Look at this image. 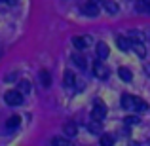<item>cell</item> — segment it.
Returning <instances> with one entry per match:
<instances>
[{"label":"cell","mask_w":150,"mask_h":146,"mask_svg":"<svg viewBox=\"0 0 150 146\" xmlns=\"http://www.w3.org/2000/svg\"><path fill=\"white\" fill-rule=\"evenodd\" d=\"M4 101L10 106H19L23 102V93L19 91V89H10V91H6V95H4Z\"/></svg>","instance_id":"cell-1"},{"label":"cell","mask_w":150,"mask_h":146,"mask_svg":"<svg viewBox=\"0 0 150 146\" xmlns=\"http://www.w3.org/2000/svg\"><path fill=\"white\" fill-rule=\"evenodd\" d=\"M105 116H106V106L103 104V102L97 101L95 104H93L91 118H93V120H97V121H103V120H105Z\"/></svg>","instance_id":"cell-2"},{"label":"cell","mask_w":150,"mask_h":146,"mask_svg":"<svg viewBox=\"0 0 150 146\" xmlns=\"http://www.w3.org/2000/svg\"><path fill=\"white\" fill-rule=\"evenodd\" d=\"M93 74H95L97 78H101V80H105V78H108V68H106L101 61H95L93 63Z\"/></svg>","instance_id":"cell-3"},{"label":"cell","mask_w":150,"mask_h":146,"mask_svg":"<svg viewBox=\"0 0 150 146\" xmlns=\"http://www.w3.org/2000/svg\"><path fill=\"white\" fill-rule=\"evenodd\" d=\"M72 44H74L76 49H86L89 44H91V38H89V36H74Z\"/></svg>","instance_id":"cell-4"},{"label":"cell","mask_w":150,"mask_h":146,"mask_svg":"<svg viewBox=\"0 0 150 146\" xmlns=\"http://www.w3.org/2000/svg\"><path fill=\"white\" fill-rule=\"evenodd\" d=\"M82 13L88 15V17H97V15H99V6L93 4V2H88L84 8H82Z\"/></svg>","instance_id":"cell-5"},{"label":"cell","mask_w":150,"mask_h":146,"mask_svg":"<svg viewBox=\"0 0 150 146\" xmlns=\"http://www.w3.org/2000/svg\"><path fill=\"white\" fill-rule=\"evenodd\" d=\"M116 46L122 51H129L131 49V40H129L127 36H116Z\"/></svg>","instance_id":"cell-6"},{"label":"cell","mask_w":150,"mask_h":146,"mask_svg":"<svg viewBox=\"0 0 150 146\" xmlns=\"http://www.w3.org/2000/svg\"><path fill=\"white\" fill-rule=\"evenodd\" d=\"M72 63L78 66V68H82V70L88 68V59H86L82 53H74V55H72Z\"/></svg>","instance_id":"cell-7"},{"label":"cell","mask_w":150,"mask_h":146,"mask_svg":"<svg viewBox=\"0 0 150 146\" xmlns=\"http://www.w3.org/2000/svg\"><path fill=\"white\" fill-rule=\"evenodd\" d=\"M131 49L135 51L139 57H144V55H146V48H144L143 40H135V42H131Z\"/></svg>","instance_id":"cell-8"},{"label":"cell","mask_w":150,"mask_h":146,"mask_svg":"<svg viewBox=\"0 0 150 146\" xmlns=\"http://www.w3.org/2000/svg\"><path fill=\"white\" fill-rule=\"evenodd\" d=\"M63 131H65V135H67V137H76L78 127H76V123H74V121H67L65 127H63Z\"/></svg>","instance_id":"cell-9"},{"label":"cell","mask_w":150,"mask_h":146,"mask_svg":"<svg viewBox=\"0 0 150 146\" xmlns=\"http://www.w3.org/2000/svg\"><path fill=\"white\" fill-rule=\"evenodd\" d=\"M144 110H148V104L143 99L135 97V101H133V112H144Z\"/></svg>","instance_id":"cell-10"},{"label":"cell","mask_w":150,"mask_h":146,"mask_svg":"<svg viewBox=\"0 0 150 146\" xmlns=\"http://www.w3.org/2000/svg\"><path fill=\"white\" fill-rule=\"evenodd\" d=\"M74 82H76V78H74L72 70H65V74H63V84H65L67 87H72Z\"/></svg>","instance_id":"cell-11"},{"label":"cell","mask_w":150,"mask_h":146,"mask_svg":"<svg viewBox=\"0 0 150 146\" xmlns=\"http://www.w3.org/2000/svg\"><path fill=\"white\" fill-rule=\"evenodd\" d=\"M95 51H97V57H99V59H106V57H108V46H106L105 42H99Z\"/></svg>","instance_id":"cell-12"},{"label":"cell","mask_w":150,"mask_h":146,"mask_svg":"<svg viewBox=\"0 0 150 146\" xmlns=\"http://www.w3.org/2000/svg\"><path fill=\"white\" fill-rule=\"evenodd\" d=\"M38 76H40V84L44 85V87H50V85H51V76H50V72H48V70H44V68H42Z\"/></svg>","instance_id":"cell-13"},{"label":"cell","mask_w":150,"mask_h":146,"mask_svg":"<svg viewBox=\"0 0 150 146\" xmlns=\"http://www.w3.org/2000/svg\"><path fill=\"white\" fill-rule=\"evenodd\" d=\"M19 123H21V118H19V116H11L10 120L6 121V127L11 131V129H17V127H19Z\"/></svg>","instance_id":"cell-14"},{"label":"cell","mask_w":150,"mask_h":146,"mask_svg":"<svg viewBox=\"0 0 150 146\" xmlns=\"http://www.w3.org/2000/svg\"><path fill=\"white\" fill-rule=\"evenodd\" d=\"M133 101H135V97L124 95V97H122V106H124L125 110H133Z\"/></svg>","instance_id":"cell-15"},{"label":"cell","mask_w":150,"mask_h":146,"mask_svg":"<svg viewBox=\"0 0 150 146\" xmlns=\"http://www.w3.org/2000/svg\"><path fill=\"white\" fill-rule=\"evenodd\" d=\"M118 74H120V78L124 82H131V78H133V74L129 72V68H124V66H122V68H118Z\"/></svg>","instance_id":"cell-16"},{"label":"cell","mask_w":150,"mask_h":146,"mask_svg":"<svg viewBox=\"0 0 150 146\" xmlns=\"http://www.w3.org/2000/svg\"><path fill=\"white\" fill-rule=\"evenodd\" d=\"M19 91H21L23 95H25V93H29L30 91V82L29 80H21V82H19Z\"/></svg>","instance_id":"cell-17"},{"label":"cell","mask_w":150,"mask_h":146,"mask_svg":"<svg viewBox=\"0 0 150 146\" xmlns=\"http://www.w3.org/2000/svg\"><path fill=\"white\" fill-rule=\"evenodd\" d=\"M106 11H108V13H116L118 11V4L116 2H112V0H106Z\"/></svg>","instance_id":"cell-18"},{"label":"cell","mask_w":150,"mask_h":146,"mask_svg":"<svg viewBox=\"0 0 150 146\" xmlns=\"http://www.w3.org/2000/svg\"><path fill=\"white\" fill-rule=\"evenodd\" d=\"M51 144H53V146H67L69 140L63 139V137H53V139H51Z\"/></svg>","instance_id":"cell-19"},{"label":"cell","mask_w":150,"mask_h":146,"mask_svg":"<svg viewBox=\"0 0 150 146\" xmlns=\"http://www.w3.org/2000/svg\"><path fill=\"white\" fill-rule=\"evenodd\" d=\"M101 144L112 146V144H114V137H112V135H101Z\"/></svg>","instance_id":"cell-20"},{"label":"cell","mask_w":150,"mask_h":146,"mask_svg":"<svg viewBox=\"0 0 150 146\" xmlns=\"http://www.w3.org/2000/svg\"><path fill=\"white\" fill-rule=\"evenodd\" d=\"M137 121H139V118H137V116H127V118H125V123H127V125L137 123Z\"/></svg>","instance_id":"cell-21"},{"label":"cell","mask_w":150,"mask_h":146,"mask_svg":"<svg viewBox=\"0 0 150 146\" xmlns=\"http://www.w3.org/2000/svg\"><path fill=\"white\" fill-rule=\"evenodd\" d=\"M0 2H4V4H10V6H13V4H17V0H0Z\"/></svg>","instance_id":"cell-22"},{"label":"cell","mask_w":150,"mask_h":146,"mask_svg":"<svg viewBox=\"0 0 150 146\" xmlns=\"http://www.w3.org/2000/svg\"><path fill=\"white\" fill-rule=\"evenodd\" d=\"M144 72H146L148 76H150V65H146V66H144Z\"/></svg>","instance_id":"cell-23"},{"label":"cell","mask_w":150,"mask_h":146,"mask_svg":"<svg viewBox=\"0 0 150 146\" xmlns=\"http://www.w3.org/2000/svg\"><path fill=\"white\" fill-rule=\"evenodd\" d=\"M88 2H93V4H99V2H103V0H88Z\"/></svg>","instance_id":"cell-24"},{"label":"cell","mask_w":150,"mask_h":146,"mask_svg":"<svg viewBox=\"0 0 150 146\" xmlns=\"http://www.w3.org/2000/svg\"><path fill=\"white\" fill-rule=\"evenodd\" d=\"M146 38H148V40H150V29L146 30Z\"/></svg>","instance_id":"cell-25"},{"label":"cell","mask_w":150,"mask_h":146,"mask_svg":"<svg viewBox=\"0 0 150 146\" xmlns=\"http://www.w3.org/2000/svg\"><path fill=\"white\" fill-rule=\"evenodd\" d=\"M144 2H146V4H150V0H144Z\"/></svg>","instance_id":"cell-26"}]
</instances>
